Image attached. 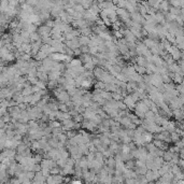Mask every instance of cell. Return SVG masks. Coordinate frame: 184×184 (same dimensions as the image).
Listing matches in <instances>:
<instances>
[{"label": "cell", "instance_id": "cell-1", "mask_svg": "<svg viewBox=\"0 0 184 184\" xmlns=\"http://www.w3.org/2000/svg\"><path fill=\"white\" fill-rule=\"evenodd\" d=\"M80 43H82V44H87V43H90V40H88V38L87 37H82L80 38Z\"/></svg>", "mask_w": 184, "mask_h": 184}]
</instances>
